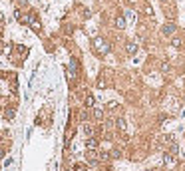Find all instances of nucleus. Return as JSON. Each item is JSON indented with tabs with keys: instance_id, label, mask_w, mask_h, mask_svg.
<instances>
[{
	"instance_id": "nucleus-21",
	"label": "nucleus",
	"mask_w": 185,
	"mask_h": 171,
	"mask_svg": "<svg viewBox=\"0 0 185 171\" xmlns=\"http://www.w3.org/2000/svg\"><path fill=\"white\" fill-rule=\"evenodd\" d=\"M72 70H76V62H72ZM72 76H76V74H72V72L68 74V78H72Z\"/></svg>"
},
{
	"instance_id": "nucleus-17",
	"label": "nucleus",
	"mask_w": 185,
	"mask_h": 171,
	"mask_svg": "<svg viewBox=\"0 0 185 171\" xmlns=\"http://www.w3.org/2000/svg\"><path fill=\"white\" fill-rule=\"evenodd\" d=\"M98 157H100L101 161H110V159H112V155H110V153H100Z\"/></svg>"
},
{
	"instance_id": "nucleus-6",
	"label": "nucleus",
	"mask_w": 185,
	"mask_h": 171,
	"mask_svg": "<svg viewBox=\"0 0 185 171\" xmlns=\"http://www.w3.org/2000/svg\"><path fill=\"white\" fill-rule=\"evenodd\" d=\"M86 147L90 149V151H95V149H98V139H95V137H88V139H86Z\"/></svg>"
},
{
	"instance_id": "nucleus-26",
	"label": "nucleus",
	"mask_w": 185,
	"mask_h": 171,
	"mask_svg": "<svg viewBox=\"0 0 185 171\" xmlns=\"http://www.w3.org/2000/svg\"><path fill=\"white\" fill-rule=\"evenodd\" d=\"M128 2H129V4H135V2H137V0H128Z\"/></svg>"
},
{
	"instance_id": "nucleus-19",
	"label": "nucleus",
	"mask_w": 185,
	"mask_h": 171,
	"mask_svg": "<svg viewBox=\"0 0 185 171\" xmlns=\"http://www.w3.org/2000/svg\"><path fill=\"white\" fill-rule=\"evenodd\" d=\"M116 108H118L116 102H110V104H107V110H116Z\"/></svg>"
},
{
	"instance_id": "nucleus-20",
	"label": "nucleus",
	"mask_w": 185,
	"mask_h": 171,
	"mask_svg": "<svg viewBox=\"0 0 185 171\" xmlns=\"http://www.w3.org/2000/svg\"><path fill=\"white\" fill-rule=\"evenodd\" d=\"M74 169H76V171H84V169H86V167H84V165H82V163H78V165L74 167Z\"/></svg>"
},
{
	"instance_id": "nucleus-25",
	"label": "nucleus",
	"mask_w": 185,
	"mask_h": 171,
	"mask_svg": "<svg viewBox=\"0 0 185 171\" xmlns=\"http://www.w3.org/2000/svg\"><path fill=\"white\" fill-rule=\"evenodd\" d=\"M0 22H4V16H2V12H0Z\"/></svg>"
},
{
	"instance_id": "nucleus-2",
	"label": "nucleus",
	"mask_w": 185,
	"mask_h": 171,
	"mask_svg": "<svg viewBox=\"0 0 185 171\" xmlns=\"http://www.w3.org/2000/svg\"><path fill=\"white\" fill-rule=\"evenodd\" d=\"M175 32H177V26H175L173 22L163 24V28H161V34H163V36H167V38H169V36H173Z\"/></svg>"
},
{
	"instance_id": "nucleus-12",
	"label": "nucleus",
	"mask_w": 185,
	"mask_h": 171,
	"mask_svg": "<svg viewBox=\"0 0 185 171\" xmlns=\"http://www.w3.org/2000/svg\"><path fill=\"white\" fill-rule=\"evenodd\" d=\"M116 125H118V129H119V131H125L128 123H125V119H123V117H118V123H116Z\"/></svg>"
},
{
	"instance_id": "nucleus-10",
	"label": "nucleus",
	"mask_w": 185,
	"mask_h": 171,
	"mask_svg": "<svg viewBox=\"0 0 185 171\" xmlns=\"http://www.w3.org/2000/svg\"><path fill=\"white\" fill-rule=\"evenodd\" d=\"M116 28H119V30H123V28H125V18H123V16H118V18H116Z\"/></svg>"
},
{
	"instance_id": "nucleus-24",
	"label": "nucleus",
	"mask_w": 185,
	"mask_h": 171,
	"mask_svg": "<svg viewBox=\"0 0 185 171\" xmlns=\"http://www.w3.org/2000/svg\"><path fill=\"white\" fill-rule=\"evenodd\" d=\"M4 155H6V151H4V149H2V147H0V159H2Z\"/></svg>"
},
{
	"instance_id": "nucleus-14",
	"label": "nucleus",
	"mask_w": 185,
	"mask_h": 171,
	"mask_svg": "<svg viewBox=\"0 0 185 171\" xmlns=\"http://www.w3.org/2000/svg\"><path fill=\"white\" fill-rule=\"evenodd\" d=\"M94 117L95 119H101V117H104V110H101V108H94Z\"/></svg>"
},
{
	"instance_id": "nucleus-1",
	"label": "nucleus",
	"mask_w": 185,
	"mask_h": 171,
	"mask_svg": "<svg viewBox=\"0 0 185 171\" xmlns=\"http://www.w3.org/2000/svg\"><path fill=\"white\" fill-rule=\"evenodd\" d=\"M92 46H94V50H95L98 56H106L107 52H110V42H107L106 38H94Z\"/></svg>"
},
{
	"instance_id": "nucleus-13",
	"label": "nucleus",
	"mask_w": 185,
	"mask_h": 171,
	"mask_svg": "<svg viewBox=\"0 0 185 171\" xmlns=\"http://www.w3.org/2000/svg\"><path fill=\"white\" fill-rule=\"evenodd\" d=\"M84 104H86V108H88V110H90V108H94V96L88 94V96H86V102H84Z\"/></svg>"
},
{
	"instance_id": "nucleus-3",
	"label": "nucleus",
	"mask_w": 185,
	"mask_h": 171,
	"mask_svg": "<svg viewBox=\"0 0 185 171\" xmlns=\"http://www.w3.org/2000/svg\"><path fill=\"white\" fill-rule=\"evenodd\" d=\"M28 24H30V28H32L34 32H42V26H40V22L36 20V14H28Z\"/></svg>"
},
{
	"instance_id": "nucleus-5",
	"label": "nucleus",
	"mask_w": 185,
	"mask_h": 171,
	"mask_svg": "<svg viewBox=\"0 0 185 171\" xmlns=\"http://www.w3.org/2000/svg\"><path fill=\"white\" fill-rule=\"evenodd\" d=\"M137 50H139L137 42H128V44H125V52H128L129 56H135V54H137Z\"/></svg>"
},
{
	"instance_id": "nucleus-16",
	"label": "nucleus",
	"mask_w": 185,
	"mask_h": 171,
	"mask_svg": "<svg viewBox=\"0 0 185 171\" xmlns=\"http://www.w3.org/2000/svg\"><path fill=\"white\" fill-rule=\"evenodd\" d=\"M110 155H112V159H119L122 157V151L119 149H113V151H110Z\"/></svg>"
},
{
	"instance_id": "nucleus-23",
	"label": "nucleus",
	"mask_w": 185,
	"mask_h": 171,
	"mask_svg": "<svg viewBox=\"0 0 185 171\" xmlns=\"http://www.w3.org/2000/svg\"><path fill=\"white\" fill-rule=\"evenodd\" d=\"M18 4H20V6H26V4H28V0H18Z\"/></svg>"
},
{
	"instance_id": "nucleus-22",
	"label": "nucleus",
	"mask_w": 185,
	"mask_h": 171,
	"mask_svg": "<svg viewBox=\"0 0 185 171\" xmlns=\"http://www.w3.org/2000/svg\"><path fill=\"white\" fill-rule=\"evenodd\" d=\"M125 18H134V12H131V10H125Z\"/></svg>"
},
{
	"instance_id": "nucleus-15",
	"label": "nucleus",
	"mask_w": 185,
	"mask_h": 171,
	"mask_svg": "<svg viewBox=\"0 0 185 171\" xmlns=\"http://www.w3.org/2000/svg\"><path fill=\"white\" fill-rule=\"evenodd\" d=\"M171 72V66H169V62H163L161 64V74H169Z\"/></svg>"
},
{
	"instance_id": "nucleus-7",
	"label": "nucleus",
	"mask_w": 185,
	"mask_h": 171,
	"mask_svg": "<svg viewBox=\"0 0 185 171\" xmlns=\"http://www.w3.org/2000/svg\"><path fill=\"white\" fill-rule=\"evenodd\" d=\"M2 116H4V119H8V122H10L12 117L16 116V110H14V108H6V110H4V114H2Z\"/></svg>"
},
{
	"instance_id": "nucleus-27",
	"label": "nucleus",
	"mask_w": 185,
	"mask_h": 171,
	"mask_svg": "<svg viewBox=\"0 0 185 171\" xmlns=\"http://www.w3.org/2000/svg\"><path fill=\"white\" fill-rule=\"evenodd\" d=\"M101 171H107V169H101Z\"/></svg>"
},
{
	"instance_id": "nucleus-18",
	"label": "nucleus",
	"mask_w": 185,
	"mask_h": 171,
	"mask_svg": "<svg viewBox=\"0 0 185 171\" xmlns=\"http://www.w3.org/2000/svg\"><path fill=\"white\" fill-rule=\"evenodd\" d=\"M10 50H12V46H10V44H2V52H6V54H8Z\"/></svg>"
},
{
	"instance_id": "nucleus-8",
	"label": "nucleus",
	"mask_w": 185,
	"mask_h": 171,
	"mask_svg": "<svg viewBox=\"0 0 185 171\" xmlns=\"http://www.w3.org/2000/svg\"><path fill=\"white\" fill-rule=\"evenodd\" d=\"M84 133L88 135V137H95V129H94V125L86 123V125H84Z\"/></svg>"
},
{
	"instance_id": "nucleus-4",
	"label": "nucleus",
	"mask_w": 185,
	"mask_h": 171,
	"mask_svg": "<svg viewBox=\"0 0 185 171\" xmlns=\"http://www.w3.org/2000/svg\"><path fill=\"white\" fill-rule=\"evenodd\" d=\"M163 163H165L167 167H173L175 163H177V157H175V153H169V151H167V153L163 155Z\"/></svg>"
},
{
	"instance_id": "nucleus-9",
	"label": "nucleus",
	"mask_w": 185,
	"mask_h": 171,
	"mask_svg": "<svg viewBox=\"0 0 185 171\" xmlns=\"http://www.w3.org/2000/svg\"><path fill=\"white\" fill-rule=\"evenodd\" d=\"M14 16H16V20H18V22H22V24H26V22H28V16H24V14H22L20 10H16V12H14Z\"/></svg>"
},
{
	"instance_id": "nucleus-11",
	"label": "nucleus",
	"mask_w": 185,
	"mask_h": 171,
	"mask_svg": "<svg viewBox=\"0 0 185 171\" xmlns=\"http://www.w3.org/2000/svg\"><path fill=\"white\" fill-rule=\"evenodd\" d=\"M171 46H173V48H181V46H183V40L173 36V38H171Z\"/></svg>"
}]
</instances>
